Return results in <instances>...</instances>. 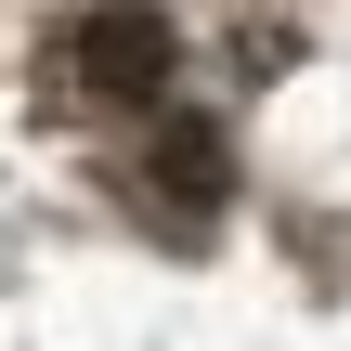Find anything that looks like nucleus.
I'll return each mask as SVG.
<instances>
[{"label": "nucleus", "mask_w": 351, "mask_h": 351, "mask_svg": "<svg viewBox=\"0 0 351 351\" xmlns=\"http://www.w3.org/2000/svg\"><path fill=\"white\" fill-rule=\"evenodd\" d=\"M169 26L156 13H91V26H65V78L91 91V104H156L169 91Z\"/></svg>", "instance_id": "1"}, {"label": "nucleus", "mask_w": 351, "mask_h": 351, "mask_svg": "<svg viewBox=\"0 0 351 351\" xmlns=\"http://www.w3.org/2000/svg\"><path fill=\"white\" fill-rule=\"evenodd\" d=\"M143 195L195 234V221L221 208V130H208V117H169V130H156V156H143Z\"/></svg>", "instance_id": "2"}]
</instances>
